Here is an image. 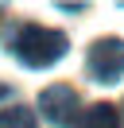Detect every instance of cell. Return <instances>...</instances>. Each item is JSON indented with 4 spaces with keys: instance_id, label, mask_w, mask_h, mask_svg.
I'll list each match as a JSON object with an SVG mask.
<instances>
[{
    "instance_id": "1",
    "label": "cell",
    "mask_w": 124,
    "mask_h": 128,
    "mask_svg": "<svg viewBox=\"0 0 124 128\" xmlns=\"http://www.w3.org/2000/svg\"><path fill=\"white\" fill-rule=\"evenodd\" d=\"M70 39L62 31H54V27H43V24H23L20 31L12 35V54L20 58L23 66H31V70H46V66H54L62 54H66Z\"/></svg>"
},
{
    "instance_id": "2",
    "label": "cell",
    "mask_w": 124,
    "mask_h": 128,
    "mask_svg": "<svg viewBox=\"0 0 124 128\" xmlns=\"http://www.w3.org/2000/svg\"><path fill=\"white\" fill-rule=\"evenodd\" d=\"M85 70H89L93 82L101 86H112V82L124 78V39L108 35V39H97L85 54Z\"/></svg>"
},
{
    "instance_id": "3",
    "label": "cell",
    "mask_w": 124,
    "mask_h": 128,
    "mask_svg": "<svg viewBox=\"0 0 124 128\" xmlns=\"http://www.w3.org/2000/svg\"><path fill=\"white\" fill-rule=\"evenodd\" d=\"M39 109H43V116L50 120V124H70L74 112H78L74 86H46L43 97H39Z\"/></svg>"
},
{
    "instance_id": "4",
    "label": "cell",
    "mask_w": 124,
    "mask_h": 128,
    "mask_svg": "<svg viewBox=\"0 0 124 128\" xmlns=\"http://www.w3.org/2000/svg\"><path fill=\"white\" fill-rule=\"evenodd\" d=\"M78 128H120V116H116L112 105H89V109L82 112V120H78Z\"/></svg>"
},
{
    "instance_id": "5",
    "label": "cell",
    "mask_w": 124,
    "mask_h": 128,
    "mask_svg": "<svg viewBox=\"0 0 124 128\" xmlns=\"http://www.w3.org/2000/svg\"><path fill=\"white\" fill-rule=\"evenodd\" d=\"M0 128H35V112L23 105H8L0 109Z\"/></svg>"
}]
</instances>
